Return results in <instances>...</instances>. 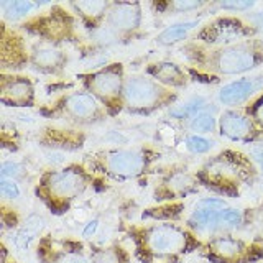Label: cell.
<instances>
[{"mask_svg":"<svg viewBox=\"0 0 263 263\" xmlns=\"http://www.w3.org/2000/svg\"><path fill=\"white\" fill-rule=\"evenodd\" d=\"M33 101V87L27 78H7L2 79V102L5 105H30Z\"/></svg>","mask_w":263,"mask_h":263,"instance_id":"obj_8","label":"cell"},{"mask_svg":"<svg viewBox=\"0 0 263 263\" xmlns=\"http://www.w3.org/2000/svg\"><path fill=\"white\" fill-rule=\"evenodd\" d=\"M186 143H187V148L193 153H205V152H209L211 146H212V143L209 142V140H205L202 137H197V135L189 137L186 140Z\"/></svg>","mask_w":263,"mask_h":263,"instance_id":"obj_23","label":"cell"},{"mask_svg":"<svg viewBox=\"0 0 263 263\" xmlns=\"http://www.w3.org/2000/svg\"><path fill=\"white\" fill-rule=\"evenodd\" d=\"M0 191H2V196L7 197V199H16L20 196L18 186L7 178H2V181H0Z\"/></svg>","mask_w":263,"mask_h":263,"instance_id":"obj_25","label":"cell"},{"mask_svg":"<svg viewBox=\"0 0 263 263\" xmlns=\"http://www.w3.org/2000/svg\"><path fill=\"white\" fill-rule=\"evenodd\" d=\"M253 115H255V119H257L263 125V97L253 105Z\"/></svg>","mask_w":263,"mask_h":263,"instance_id":"obj_32","label":"cell"},{"mask_svg":"<svg viewBox=\"0 0 263 263\" xmlns=\"http://www.w3.org/2000/svg\"><path fill=\"white\" fill-rule=\"evenodd\" d=\"M94 41L97 43H102V45H110V43H115L117 41V35H115V31L112 28H97L92 31Z\"/></svg>","mask_w":263,"mask_h":263,"instance_id":"obj_24","label":"cell"},{"mask_svg":"<svg viewBox=\"0 0 263 263\" xmlns=\"http://www.w3.org/2000/svg\"><path fill=\"white\" fill-rule=\"evenodd\" d=\"M208 105V101L204 97H194L191 101H187L186 104H183L178 109H173L171 115L173 117H178V119H183V117H189V115H197L199 112H202L204 107Z\"/></svg>","mask_w":263,"mask_h":263,"instance_id":"obj_19","label":"cell"},{"mask_svg":"<svg viewBox=\"0 0 263 263\" xmlns=\"http://www.w3.org/2000/svg\"><path fill=\"white\" fill-rule=\"evenodd\" d=\"M87 87L99 96L104 102H112L119 97L122 89V68L120 64H114L104 71L87 76Z\"/></svg>","mask_w":263,"mask_h":263,"instance_id":"obj_6","label":"cell"},{"mask_svg":"<svg viewBox=\"0 0 263 263\" xmlns=\"http://www.w3.org/2000/svg\"><path fill=\"white\" fill-rule=\"evenodd\" d=\"M94 263H120V252H117V249L104 250L96 255Z\"/></svg>","mask_w":263,"mask_h":263,"instance_id":"obj_26","label":"cell"},{"mask_svg":"<svg viewBox=\"0 0 263 263\" xmlns=\"http://www.w3.org/2000/svg\"><path fill=\"white\" fill-rule=\"evenodd\" d=\"M242 220H243V217H242L240 211L224 208L217 212L216 229H214V232H220V230H226V229H235L242 224Z\"/></svg>","mask_w":263,"mask_h":263,"instance_id":"obj_18","label":"cell"},{"mask_svg":"<svg viewBox=\"0 0 263 263\" xmlns=\"http://www.w3.org/2000/svg\"><path fill=\"white\" fill-rule=\"evenodd\" d=\"M143 164H145V158L142 155L128 150L112 152L105 158V166L109 170V173L122 178H130L138 175L143 170Z\"/></svg>","mask_w":263,"mask_h":263,"instance_id":"obj_7","label":"cell"},{"mask_svg":"<svg viewBox=\"0 0 263 263\" xmlns=\"http://www.w3.org/2000/svg\"><path fill=\"white\" fill-rule=\"evenodd\" d=\"M189 127L194 132H199V134H209V132H212L214 127H216V119H214L212 114L202 110L197 115H194L191 123H189Z\"/></svg>","mask_w":263,"mask_h":263,"instance_id":"obj_21","label":"cell"},{"mask_svg":"<svg viewBox=\"0 0 263 263\" xmlns=\"http://www.w3.org/2000/svg\"><path fill=\"white\" fill-rule=\"evenodd\" d=\"M4 10H5V16L8 18H20V16L27 15L30 10L35 8V4L31 2H8V4H2Z\"/></svg>","mask_w":263,"mask_h":263,"instance_id":"obj_22","label":"cell"},{"mask_svg":"<svg viewBox=\"0 0 263 263\" xmlns=\"http://www.w3.org/2000/svg\"><path fill=\"white\" fill-rule=\"evenodd\" d=\"M64 104L68 114L78 120L92 119L99 112V105L96 102V99L89 94H72L69 97H66Z\"/></svg>","mask_w":263,"mask_h":263,"instance_id":"obj_12","label":"cell"},{"mask_svg":"<svg viewBox=\"0 0 263 263\" xmlns=\"http://www.w3.org/2000/svg\"><path fill=\"white\" fill-rule=\"evenodd\" d=\"M97 227H99V220L97 219H94V220H90L89 224H87V227L84 229V232H82V235L84 237H92L94 234H96V230H97Z\"/></svg>","mask_w":263,"mask_h":263,"instance_id":"obj_33","label":"cell"},{"mask_svg":"<svg viewBox=\"0 0 263 263\" xmlns=\"http://www.w3.org/2000/svg\"><path fill=\"white\" fill-rule=\"evenodd\" d=\"M257 22H258V27H260L261 31H263V13H260V15L257 16Z\"/></svg>","mask_w":263,"mask_h":263,"instance_id":"obj_34","label":"cell"},{"mask_svg":"<svg viewBox=\"0 0 263 263\" xmlns=\"http://www.w3.org/2000/svg\"><path fill=\"white\" fill-rule=\"evenodd\" d=\"M33 63L36 68L53 69L63 63V54L51 46H36L33 51Z\"/></svg>","mask_w":263,"mask_h":263,"instance_id":"obj_16","label":"cell"},{"mask_svg":"<svg viewBox=\"0 0 263 263\" xmlns=\"http://www.w3.org/2000/svg\"><path fill=\"white\" fill-rule=\"evenodd\" d=\"M86 187V178L79 170H64L61 173H51L45 181V189L51 205H64L79 196Z\"/></svg>","mask_w":263,"mask_h":263,"instance_id":"obj_2","label":"cell"},{"mask_svg":"<svg viewBox=\"0 0 263 263\" xmlns=\"http://www.w3.org/2000/svg\"><path fill=\"white\" fill-rule=\"evenodd\" d=\"M209 258L220 263H247L258 257L253 255V249L245 242L234 237H216L209 242Z\"/></svg>","mask_w":263,"mask_h":263,"instance_id":"obj_4","label":"cell"},{"mask_svg":"<svg viewBox=\"0 0 263 263\" xmlns=\"http://www.w3.org/2000/svg\"><path fill=\"white\" fill-rule=\"evenodd\" d=\"M123 97H125V104L137 112H150L161 104L175 99V96L164 90L158 82L142 76L130 78L125 82Z\"/></svg>","mask_w":263,"mask_h":263,"instance_id":"obj_1","label":"cell"},{"mask_svg":"<svg viewBox=\"0 0 263 263\" xmlns=\"http://www.w3.org/2000/svg\"><path fill=\"white\" fill-rule=\"evenodd\" d=\"M202 2H175L171 7L173 8H176L178 12H187V10H193V8H197V7H201Z\"/></svg>","mask_w":263,"mask_h":263,"instance_id":"obj_29","label":"cell"},{"mask_svg":"<svg viewBox=\"0 0 263 263\" xmlns=\"http://www.w3.org/2000/svg\"><path fill=\"white\" fill-rule=\"evenodd\" d=\"M197 25H199V22L191 20V22L176 23V25H173V27H168L166 30L160 33L158 43H161V45H173V43H176V41L183 40L189 31L197 27Z\"/></svg>","mask_w":263,"mask_h":263,"instance_id":"obj_17","label":"cell"},{"mask_svg":"<svg viewBox=\"0 0 263 263\" xmlns=\"http://www.w3.org/2000/svg\"><path fill=\"white\" fill-rule=\"evenodd\" d=\"M250 153H252L253 158L260 163V166H261V170H263V145H255V146H252Z\"/></svg>","mask_w":263,"mask_h":263,"instance_id":"obj_31","label":"cell"},{"mask_svg":"<svg viewBox=\"0 0 263 263\" xmlns=\"http://www.w3.org/2000/svg\"><path fill=\"white\" fill-rule=\"evenodd\" d=\"M72 7L87 20H97L101 18L102 13L107 10L105 2H76Z\"/></svg>","mask_w":263,"mask_h":263,"instance_id":"obj_20","label":"cell"},{"mask_svg":"<svg viewBox=\"0 0 263 263\" xmlns=\"http://www.w3.org/2000/svg\"><path fill=\"white\" fill-rule=\"evenodd\" d=\"M109 23L115 30H132L140 23L138 4H115L109 12Z\"/></svg>","mask_w":263,"mask_h":263,"instance_id":"obj_11","label":"cell"},{"mask_svg":"<svg viewBox=\"0 0 263 263\" xmlns=\"http://www.w3.org/2000/svg\"><path fill=\"white\" fill-rule=\"evenodd\" d=\"M220 134L230 140H245L252 134V123L238 112H224L220 117Z\"/></svg>","mask_w":263,"mask_h":263,"instance_id":"obj_10","label":"cell"},{"mask_svg":"<svg viewBox=\"0 0 263 263\" xmlns=\"http://www.w3.org/2000/svg\"><path fill=\"white\" fill-rule=\"evenodd\" d=\"M216 69L224 74H237L252 69L257 64V53L247 45L224 48L216 56Z\"/></svg>","mask_w":263,"mask_h":263,"instance_id":"obj_5","label":"cell"},{"mask_svg":"<svg viewBox=\"0 0 263 263\" xmlns=\"http://www.w3.org/2000/svg\"><path fill=\"white\" fill-rule=\"evenodd\" d=\"M242 33L240 23L237 22H219L202 31V36H209V41H229L234 40Z\"/></svg>","mask_w":263,"mask_h":263,"instance_id":"obj_14","label":"cell"},{"mask_svg":"<svg viewBox=\"0 0 263 263\" xmlns=\"http://www.w3.org/2000/svg\"><path fill=\"white\" fill-rule=\"evenodd\" d=\"M150 72L158 81L166 82V84H171V86H183L184 82H186L184 72L181 71L176 64H173V63L153 64L152 68H150Z\"/></svg>","mask_w":263,"mask_h":263,"instance_id":"obj_15","label":"cell"},{"mask_svg":"<svg viewBox=\"0 0 263 263\" xmlns=\"http://www.w3.org/2000/svg\"><path fill=\"white\" fill-rule=\"evenodd\" d=\"M261 84H263V81L257 78L232 82V84L220 89L219 101L224 105H238L245 102L253 92H257Z\"/></svg>","mask_w":263,"mask_h":263,"instance_id":"obj_9","label":"cell"},{"mask_svg":"<svg viewBox=\"0 0 263 263\" xmlns=\"http://www.w3.org/2000/svg\"><path fill=\"white\" fill-rule=\"evenodd\" d=\"M43 227H45L43 217L33 214V216H30L27 219L25 226L18 230V234H16V238H15V245L18 247L20 250L28 249V245L31 243V240L41 232V230H43Z\"/></svg>","mask_w":263,"mask_h":263,"instance_id":"obj_13","label":"cell"},{"mask_svg":"<svg viewBox=\"0 0 263 263\" xmlns=\"http://www.w3.org/2000/svg\"><path fill=\"white\" fill-rule=\"evenodd\" d=\"M189 237L176 226H156L148 229L143 235V243L153 255H171L186 252Z\"/></svg>","mask_w":263,"mask_h":263,"instance_id":"obj_3","label":"cell"},{"mask_svg":"<svg viewBox=\"0 0 263 263\" xmlns=\"http://www.w3.org/2000/svg\"><path fill=\"white\" fill-rule=\"evenodd\" d=\"M58 263H87V260L78 253H66V255H63V258Z\"/></svg>","mask_w":263,"mask_h":263,"instance_id":"obj_30","label":"cell"},{"mask_svg":"<svg viewBox=\"0 0 263 263\" xmlns=\"http://www.w3.org/2000/svg\"><path fill=\"white\" fill-rule=\"evenodd\" d=\"M22 175V166L16 163H4L2 164V178H15Z\"/></svg>","mask_w":263,"mask_h":263,"instance_id":"obj_27","label":"cell"},{"mask_svg":"<svg viewBox=\"0 0 263 263\" xmlns=\"http://www.w3.org/2000/svg\"><path fill=\"white\" fill-rule=\"evenodd\" d=\"M222 8H229V10H247V8L253 7V2H242V0H230V2H220Z\"/></svg>","mask_w":263,"mask_h":263,"instance_id":"obj_28","label":"cell"}]
</instances>
